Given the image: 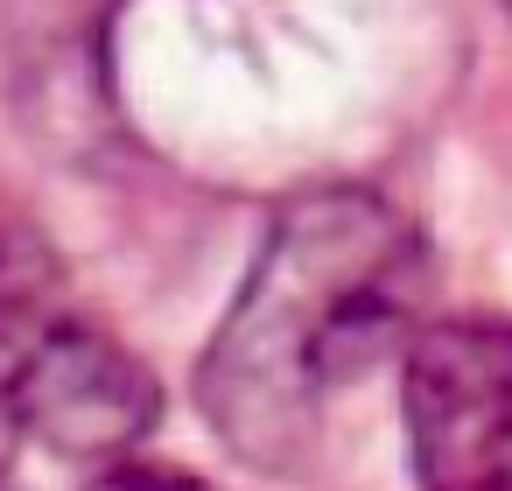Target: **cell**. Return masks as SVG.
Wrapping results in <instances>:
<instances>
[{"instance_id":"obj_1","label":"cell","mask_w":512,"mask_h":491,"mask_svg":"<svg viewBox=\"0 0 512 491\" xmlns=\"http://www.w3.org/2000/svg\"><path fill=\"white\" fill-rule=\"evenodd\" d=\"M414 288L421 253L386 204L351 190L295 204L204 365V407L232 449L253 463L295 449L316 407L407 330Z\"/></svg>"},{"instance_id":"obj_2","label":"cell","mask_w":512,"mask_h":491,"mask_svg":"<svg viewBox=\"0 0 512 491\" xmlns=\"http://www.w3.org/2000/svg\"><path fill=\"white\" fill-rule=\"evenodd\" d=\"M155 407V379L71 302L57 260L0 232V414L64 456H113L148 435Z\"/></svg>"},{"instance_id":"obj_3","label":"cell","mask_w":512,"mask_h":491,"mask_svg":"<svg viewBox=\"0 0 512 491\" xmlns=\"http://www.w3.org/2000/svg\"><path fill=\"white\" fill-rule=\"evenodd\" d=\"M400 421L428 491H512V323H428L407 344Z\"/></svg>"},{"instance_id":"obj_4","label":"cell","mask_w":512,"mask_h":491,"mask_svg":"<svg viewBox=\"0 0 512 491\" xmlns=\"http://www.w3.org/2000/svg\"><path fill=\"white\" fill-rule=\"evenodd\" d=\"M92 491H211V484H197L183 470H162V463H113Z\"/></svg>"},{"instance_id":"obj_5","label":"cell","mask_w":512,"mask_h":491,"mask_svg":"<svg viewBox=\"0 0 512 491\" xmlns=\"http://www.w3.org/2000/svg\"><path fill=\"white\" fill-rule=\"evenodd\" d=\"M505 8H512V0H505Z\"/></svg>"}]
</instances>
